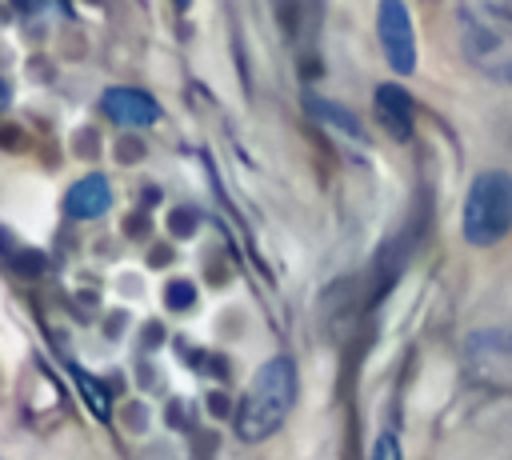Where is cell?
I'll use <instances>...</instances> for the list:
<instances>
[{"mask_svg":"<svg viewBox=\"0 0 512 460\" xmlns=\"http://www.w3.org/2000/svg\"><path fill=\"white\" fill-rule=\"evenodd\" d=\"M108 204H112V188H108V180H104L100 172L76 180V184L68 188V200H64V208H68L72 216H80V220H96V216H104Z\"/></svg>","mask_w":512,"mask_h":460,"instance_id":"cell-5","label":"cell"},{"mask_svg":"<svg viewBox=\"0 0 512 460\" xmlns=\"http://www.w3.org/2000/svg\"><path fill=\"white\" fill-rule=\"evenodd\" d=\"M172 228H176V236H192V224H196V216L192 212H172V220H168Z\"/></svg>","mask_w":512,"mask_h":460,"instance_id":"cell-11","label":"cell"},{"mask_svg":"<svg viewBox=\"0 0 512 460\" xmlns=\"http://www.w3.org/2000/svg\"><path fill=\"white\" fill-rule=\"evenodd\" d=\"M296 400V368L292 360L276 356L268 364L256 368L248 392H244V404L236 408V432L240 440H264L280 428V420L288 416Z\"/></svg>","mask_w":512,"mask_h":460,"instance_id":"cell-1","label":"cell"},{"mask_svg":"<svg viewBox=\"0 0 512 460\" xmlns=\"http://www.w3.org/2000/svg\"><path fill=\"white\" fill-rule=\"evenodd\" d=\"M176 4H188V0H176Z\"/></svg>","mask_w":512,"mask_h":460,"instance_id":"cell-13","label":"cell"},{"mask_svg":"<svg viewBox=\"0 0 512 460\" xmlns=\"http://www.w3.org/2000/svg\"><path fill=\"white\" fill-rule=\"evenodd\" d=\"M372 460H400V440L384 432V436L376 440V448H372Z\"/></svg>","mask_w":512,"mask_h":460,"instance_id":"cell-10","label":"cell"},{"mask_svg":"<svg viewBox=\"0 0 512 460\" xmlns=\"http://www.w3.org/2000/svg\"><path fill=\"white\" fill-rule=\"evenodd\" d=\"M308 104H312V112H320L324 120H332V124H340V128H344L348 136H356V140H360V132H364V128H360V120H356L352 112H344V108H332L328 100H308Z\"/></svg>","mask_w":512,"mask_h":460,"instance_id":"cell-7","label":"cell"},{"mask_svg":"<svg viewBox=\"0 0 512 460\" xmlns=\"http://www.w3.org/2000/svg\"><path fill=\"white\" fill-rule=\"evenodd\" d=\"M376 116H380V124L396 140H408L412 136V100L396 84H380L376 88Z\"/></svg>","mask_w":512,"mask_h":460,"instance_id":"cell-6","label":"cell"},{"mask_svg":"<svg viewBox=\"0 0 512 460\" xmlns=\"http://www.w3.org/2000/svg\"><path fill=\"white\" fill-rule=\"evenodd\" d=\"M376 28H380V44H384L392 72L408 76L416 68V36H412V20H408L404 0H380Z\"/></svg>","mask_w":512,"mask_h":460,"instance_id":"cell-3","label":"cell"},{"mask_svg":"<svg viewBox=\"0 0 512 460\" xmlns=\"http://www.w3.org/2000/svg\"><path fill=\"white\" fill-rule=\"evenodd\" d=\"M192 300H196V288H192L188 280H172V284H168V296H164L168 308H180V312H184V308H192Z\"/></svg>","mask_w":512,"mask_h":460,"instance_id":"cell-9","label":"cell"},{"mask_svg":"<svg viewBox=\"0 0 512 460\" xmlns=\"http://www.w3.org/2000/svg\"><path fill=\"white\" fill-rule=\"evenodd\" d=\"M20 12H36V8H44V0H12Z\"/></svg>","mask_w":512,"mask_h":460,"instance_id":"cell-12","label":"cell"},{"mask_svg":"<svg viewBox=\"0 0 512 460\" xmlns=\"http://www.w3.org/2000/svg\"><path fill=\"white\" fill-rule=\"evenodd\" d=\"M460 228L468 244H496L512 228V176L508 172H484L472 180Z\"/></svg>","mask_w":512,"mask_h":460,"instance_id":"cell-2","label":"cell"},{"mask_svg":"<svg viewBox=\"0 0 512 460\" xmlns=\"http://www.w3.org/2000/svg\"><path fill=\"white\" fill-rule=\"evenodd\" d=\"M76 380H80V388H84V396H88L92 412H96V416H108V396H104V388H100L88 372H80V368H76Z\"/></svg>","mask_w":512,"mask_h":460,"instance_id":"cell-8","label":"cell"},{"mask_svg":"<svg viewBox=\"0 0 512 460\" xmlns=\"http://www.w3.org/2000/svg\"><path fill=\"white\" fill-rule=\"evenodd\" d=\"M104 112L116 120V124H128V128H144L160 116L156 100L140 88H108L104 92Z\"/></svg>","mask_w":512,"mask_h":460,"instance_id":"cell-4","label":"cell"}]
</instances>
